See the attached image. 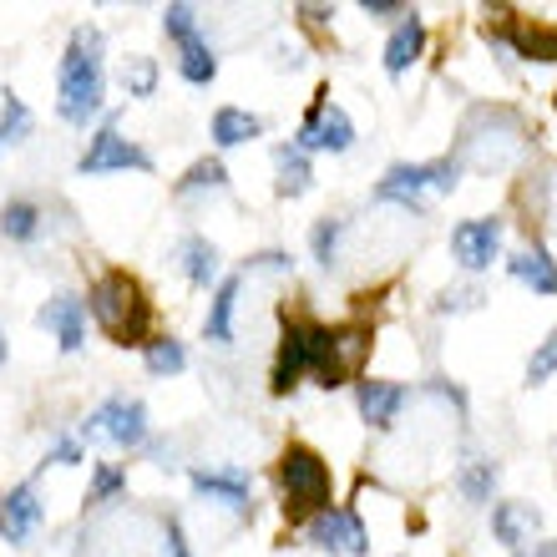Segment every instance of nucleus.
Wrapping results in <instances>:
<instances>
[{
    "label": "nucleus",
    "instance_id": "obj_2",
    "mask_svg": "<svg viewBox=\"0 0 557 557\" xmlns=\"http://www.w3.org/2000/svg\"><path fill=\"white\" fill-rule=\"evenodd\" d=\"M102 97H107L102 30L76 26L72 46H66V57H61V72H57V112H61V122L87 127V122L102 112Z\"/></svg>",
    "mask_w": 557,
    "mask_h": 557
},
{
    "label": "nucleus",
    "instance_id": "obj_13",
    "mask_svg": "<svg viewBox=\"0 0 557 557\" xmlns=\"http://www.w3.org/2000/svg\"><path fill=\"white\" fill-rule=\"evenodd\" d=\"M36 324L51 330L66 355H76L87 345V299H76V294H51L41 305V314H36Z\"/></svg>",
    "mask_w": 557,
    "mask_h": 557
},
{
    "label": "nucleus",
    "instance_id": "obj_15",
    "mask_svg": "<svg viewBox=\"0 0 557 557\" xmlns=\"http://www.w3.org/2000/svg\"><path fill=\"white\" fill-rule=\"evenodd\" d=\"M502 249V219H471V223H456L451 228V253L461 269H486L497 259Z\"/></svg>",
    "mask_w": 557,
    "mask_h": 557
},
{
    "label": "nucleus",
    "instance_id": "obj_20",
    "mask_svg": "<svg viewBox=\"0 0 557 557\" xmlns=\"http://www.w3.org/2000/svg\"><path fill=\"white\" fill-rule=\"evenodd\" d=\"M177 259H183V274H188L193 289L219 284V249H213L203 234H188V238H183V244H177Z\"/></svg>",
    "mask_w": 557,
    "mask_h": 557
},
{
    "label": "nucleus",
    "instance_id": "obj_30",
    "mask_svg": "<svg viewBox=\"0 0 557 557\" xmlns=\"http://www.w3.org/2000/svg\"><path fill=\"white\" fill-rule=\"evenodd\" d=\"M26 133H30V112H26V102H21L15 91H5V102H0V137H5V143H21Z\"/></svg>",
    "mask_w": 557,
    "mask_h": 557
},
{
    "label": "nucleus",
    "instance_id": "obj_38",
    "mask_svg": "<svg viewBox=\"0 0 557 557\" xmlns=\"http://www.w3.org/2000/svg\"><path fill=\"white\" fill-rule=\"evenodd\" d=\"M360 11L375 15V21H391V15H411V5H400V0H360Z\"/></svg>",
    "mask_w": 557,
    "mask_h": 557
},
{
    "label": "nucleus",
    "instance_id": "obj_39",
    "mask_svg": "<svg viewBox=\"0 0 557 557\" xmlns=\"http://www.w3.org/2000/svg\"><path fill=\"white\" fill-rule=\"evenodd\" d=\"M299 15H305V21H314V26H324V21H330V11H324V5H305Z\"/></svg>",
    "mask_w": 557,
    "mask_h": 557
},
{
    "label": "nucleus",
    "instance_id": "obj_5",
    "mask_svg": "<svg viewBox=\"0 0 557 557\" xmlns=\"http://www.w3.org/2000/svg\"><path fill=\"white\" fill-rule=\"evenodd\" d=\"M456 177H461V158H441V162H396L391 173L375 183V198L381 203H406L421 208L425 193H451Z\"/></svg>",
    "mask_w": 557,
    "mask_h": 557
},
{
    "label": "nucleus",
    "instance_id": "obj_17",
    "mask_svg": "<svg viewBox=\"0 0 557 557\" xmlns=\"http://www.w3.org/2000/svg\"><path fill=\"white\" fill-rule=\"evenodd\" d=\"M537 528H543V512H537L532 502H497V507H492V532H497L512 553H528Z\"/></svg>",
    "mask_w": 557,
    "mask_h": 557
},
{
    "label": "nucleus",
    "instance_id": "obj_3",
    "mask_svg": "<svg viewBox=\"0 0 557 557\" xmlns=\"http://www.w3.org/2000/svg\"><path fill=\"white\" fill-rule=\"evenodd\" d=\"M278 486H284V517L289 522H309L314 512L330 507V467L314 446L289 441L278 456Z\"/></svg>",
    "mask_w": 557,
    "mask_h": 557
},
{
    "label": "nucleus",
    "instance_id": "obj_40",
    "mask_svg": "<svg viewBox=\"0 0 557 557\" xmlns=\"http://www.w3.org/2000/svg\"><path fill=\"white\" fill-rule=\"evenodd\" d=\"M517 557H557V543H532V553H517Z\"/></svg>",
    "mask_w": 557,
    "mask_h": 557
},
{
    "label": "nucleus",
    "instance_id": "obj_41",
    "mask_svg": "<svg viewBox=\"0 0 557 557\" xmlns=\"http://www.w3.org/2000/svg\"><path fill=\"white\" fill-rule=\"evenodd\" d=\"M5 355H11V345H5V330H0V366H5Z\"/></svg>",
    "mask_w": 557,
    "mask_h": 557
},
{
    "label": "nucleus",
    "instance_id": "obj_22",
    "mask_svg": "<svg viewBox=\"0 0 557 557\" xmlns=\"http://www.w3.org/2000/svg\"><path fill=\"white\" fill-rule=\"evenodd\" d=\"M177 72H183V82H193V87H208V82L219 76V57H213V46H208L203 36L177 41Z\"/></svg>",
    "mask_w": 557,
    "mask_h": 557
},
{
    "label": "nucleus",
    "instance_id": "obj_29",
    "mask_svg": "<svg viewBox=\"0 0 557 557\" xmlns=\"http://www.w3.org/2000/svg\"><path fill=\"white\" fill-rule=\"evenodd\" d=\"M127 492V471L122 467H97L91 471V492H87V507H102V502H112V497H122Z\"/></svg>",
    "mask_w": 557,
    "mask_h": 557
},
{
    "label": "nucleus",
    "instance_id": "obj_16",
    "mask_svg": "<svg viewBox=\"0 0 557 557\" xmlns=\"http://www.w3.org/2000/svg\"><path fill=\"white\" fill-rule=\"evenodd\" d=\"M355 406H360L366 425L385 431V425L396 421L400 406H406V385H396V381H370V375H360V381H355Z\"/></svg>",
    "mask_w": 557,
    "mask_h": 557
},
{
    "label": "nucleus",
    "instance_id": "obj_8",
    "mask_svg": "<svg viewBox=\"0 0 557 557\" xmlns=\"http://www.w3.org/2000/svg\"><path fill=\"white\" fill-rule=\"evenodd\" d=\"M82 177H102V173H152V158H147L137 143H127V137L117 133V117H107V127L87 143V152H82Z\"/></svg>",
    "mask_w": 557,
    "mask_h": 557
},
{
    "label": "nucleus",
    "instance_id": "obj_28",
    "mask_svg": "<svg viewBox=\"0 0 557 557\" xmlns=\"http://www.w3.org/2000/svg\"><path fill=\"white\" fill-rule=\"evenodd\" d=\"M492 486H497V467H492V461H471V467H461V497L467 502L486 507V502H492Z\"/></svg>",
    "mask_w": 557,
    "mask_h": 557
},
{
    "label": "nucleus",
    "instance_id": "obj_23",
    "mask_svg": "<svg viewBox=\"0 0 557 557\" xmlns=\"http://www.w3.org/2000/svg\"><path fill=\"white\" fill-rule=\"evenodd\" d=\"M259 133H264V122L253 117V112H244V107H219L213 112V143L219 147H244Z\"/></svg>",
    "mask_w": 557,
    "mask_h": 557
},
{
    "label": "nucleus",
    "instance_id": "obj_14",
    "mask_svg": "<svg viewBox=\"0 0 557 557\" xmlns=\"http://www.w3.org/2000/svg\"><path fill=\"white\" fill-rule=\"evenodd\" d=\"M193 492L208 497V502H223V507L238 512V517L253 512L249 471H238V467H193Z\"/></svg>",
    "mask_w": 557,
    "mask_h": 557
},
{
    "label": "nucleus",
    "instance_id": "obj_4",
    "mask_svg": "<svg viewBox=\"0 0 557 557\" xmlns=\"http://www.w3.org/2000/svg\"><path fill=\"white\" fill-rule=\"evenodd\" d=\"M324 345H330V324L309 320V314H284V335H278V355H274L269 391H274V396H289L305 375L320 370Z\"/></svg>",
    "mask_w": 557,
    "mask_h": 557
},
{
    "label": "nucleus",
    "instance_id": "obj_19",
    "mask_svg": "<svg viewBox=\"0 0 557 557\" xmlns=\"http://www.w3.org/2000/svg\"><path fill=\"white\" fill-rule=\"evenodd\" d=\"M238 294H244V278H238V274L219 278V289H213V305H208V320H203V335L213 339V345H228V339H234Z\"/></svg>",
    "mask_w": 557,
    "mask_h": 557
},
{
    "label": "nucleus",
    "instance_id": "obj_21",
    "mask_svg": "<svg viewBox=\"0 0 557 557\" xmlns=\"http://www.w3.org/2000/svg\"><path fill=\"white\" fill-rule=\"evenodd\" d=\"M507 269H512V278L532 284L537 294H557V264H553V253H547L543 244H532V249L512 253V259H507Z\"/></svg>",
    "mask_w": 557,
    "mask_h": 557
},
{
    "label": "nucleus",
    "instance_id": "obj_31",
    "mask_svg": "<svg viewBox=\"0 0 557 557\" xmlns=\"http://www.w3.org/2000/svg\"><path fill=\"white\" fill-rule=\"evenodd\" d=\"M122 82H127V97H152L158 91V66L152 57H133L122 66Z\"/></svg>",
    "mask_w": 557,
    "mask_h": 557
},
{
    "label": "nucleus",
    "instance_id": "obj_36",
    "mask_svg": "<svg viewBox=\"0 0 557 557\" xmlns=\"http://www.w3.org/2000/svg\"><path fill=\"white\" fill-rule=\"evenodd\" d=\"M162 543H168V557H193L188 553V537H183V522H177V517H168V522H162Z\"/></svg>",
    "mask_w": 557,
    "mask_h": 557
},
{
    "label": "nucleus",
    "instance_id": "obj_25",
    "mask_svg": "<svg viewBox=\"0 0 557 557\" xmlns=\"http://www.w3.org/2000/svg\"><path fill=\"white\" fill-rule=\"evenodd\" d=\"M0 234L11 238V244H30V238L41 234V208L30 203V198H11V203L0 208Z\"/></svg>",
    "mask_w": 557,
    "mask_h": 557
},
{
    "label": "nucleus",
    "instance_id": "obj_18",
    "mask_svg": "<svg viewBox=\"0 0 557 557\" xmlns=\"http://www.w3.org/2000/svg\"><path fill=\"white\" fill-rule=\"evenodd\" d=\"M421 51H425V21L411 11L396 30H391V41H385V72H391V76H406L416 61H421Z\"/></svg>",
    "mask_w": 557,
    "mask_h": 557
},
{
    "label": "nucleus",
    "instance_id": "obj_27",
    "mask_svg": "<svg viewBox=\"0 0 557 557\" xmlns=\"http://www.w3.org/2000/svg\"><path fill=\"white\" fill-rule=\"evenodd\" d=\"M223 183H228V168H223L219 158H198L188 168V173L177 177V193H183V198H193V193H213V188H223Z\"/></svg>",
    "mask_w": 557,
    "mask_h": 557
},
{
    "label": "nucleus",
    "instance_id": "obj_35",
    "mask_svg": "<svg viewBox=\"0 0 557 557\" xmlns=\"http://www.w3.org/2000/svg\"><path fill=\"white\" fill-rule=\"evenodd\" d=\"M82 456H87V451H82V441L66 436V441H57V446L46 451V467H76Z\"/></svg>",
    "mask_w": 557,
    "mask_h": 557
},
{
    "label": "nucleus",
    "instance_id": "obj_33",
    "mask_svg": "<svg viewBox=\"0 0 557 557\" xmlns=\"http://www.w3.org/2000/svg\"><path fill=\"white\" fill-rule=\"evenodd\" d=\"M162 30H168V41H188V36H198V11L193 5H168L162 11Z\"/></svg>",
    "mask_w": 557,
    "mask_h": 557
},
{
    "label": "nucleus",
    "instance_id": "obj_6",
    "mask_svg": "<svg viewBox=\"0 0 557 557\" xmlns=\"http://www.w3.org/2000/svg\"><path fill=\"white\" fill-rule=\"evenodd\" d=\"M76 441H112V446H122V451H137V446L147 441V406L133 400V396L102 400V406L82 421Z\"/></svg>",
    "mask_w": 557,
    "mask_h": 557
},
{
    "label": "nucleus",
    "instance_id": "obj_24",
    "mask_svg": "<svg viewBox=\"0 0 557 557\" xmlns=\"http://www.w3.org/2000/svg\"><path fill=\"white\" fill-rule=\"evenodd\" d=\"M274 173H278V193H284V198H305L309 177H314V173H309V158L294 143L274 152Z\"/></svg>",
    "mask_w": 557,
    "mask_h": 557
},
{
    "label": "nucleus",
    "instance_id": "obj_9",
    "mask_svg": "<svg viewBox=\"0 0 557 557\" xmlns=\"http://www.w3.org/2000/svg\"><path fill=\"white\" fill-rule=\"evenodd\" d=\"M294 147H299V152H314V147H324V152H350L355 147V122L345 117V107L330 102V91L314 97V107H309L305 122H299Z\"/></svg>",
    "mask_w": 557,
    "mask_h": 557
},
{
    "label": "nucleus",
    "instance_id": "obj_42",
    "mask_svg": "<svg viewBox=\"0 0 557 557\" xmlns=\"http://www.w3.org/2000/svg\"><path fill=\"white\" fill-rule=\"evenodd\" d=\"M0 147H5V137H0Z\"/></svg>",
    "mask_w": 557,
    "mask_h": 557
},
{
    "label": "nucleus",
    "instance_id": "obj_10",
    "mask_svg": "<svg viewBox=\"0 0 557 557\" xmlns=\"http://www.w3.org/2000/svg\"><path fill=\"white\" fill-rule=\"evenodd\" d=\"M309 543L324 547L330 557H360L370 553V537H366V522L355 507H324V512L309 517Z\"/></svg>",
    "mask_w": 557,
    "mask_h": 557
},
{
    "label": "nucleus",
    "instance_id": "obj_37",
    "mask_svg": "<svg viewBox=\"0 0 557 557\" xmlns=\"http://www.w3.org/2000/svg\"><path fill=\"white\" fill-rule=\"evenodd\" d=\"M476 299H482L476 289H446L436 299V309H441V314H451V309H476Z\"/></svg>",
    "mask_w": 557,
    "mask_h": 557
},
{
    "label": "nucleus",
    "instance_id": "obj_34",
    "mask_svg": "<svg viewBox=\"0 0 557 557\" xmlns=\"http://www.w3.org/2000/svg\"><path fill=\"white\" fill-rule=\"evenodd\" d=\"M553 370H557V330H553V335L543 339V350L532 355V366H528V381L537 385V381H547Z\"/></svg>",
    "mask_w": 557,
    "mask_h": 557
},
{
    "label": "nucleus",
    "instance_id": "obj_26",
    "mask_svg": "<svg viewBox=\"0 0 557 557\" xmlns=\"http://www.w3.org/2000/svg\"><path fill=\"white\" fill-rule=\"evenodd\" d=\"M143 366H147V375H177V370L188 366V350H183V345H177L173 335H152L143 345Z\"/></svg>",
    "mask_w": 557,
    "mask_h": 557
},
{
    "label": "nucleus",
    "instance_id": "obj_1",
    "mask_svg": "<svg viewBox=\"0 0 557 557\" xmlns=\"http://www.w3.org/2000/svg\"><path fill=\"white\" fill-rule=\"evenodd\" d=\"M87 309L91 320L102 324V335L122 350H133V345H147L152 339V299H147L143 278H133L127 269H107V274L91 278L87 289Z\"/></svg>",
    "mask_w": 557,
    "mask_h": 557
},
{
    "label": "nucleus",
    "instance_id": "obj_11",
    "mask_svg": "<svg viewBox=\"0 0 557 557\" xmlns=\"http://www.w3.org/2000/svg\"><path fill=\"white\" fill-rule=\"evenodd\" d=\"M41 522H46V502L36 497V486L30 482L11 486V492L0 497V537H5L11 547H26Z\"/></svg>",
    "mask_w": 557,
    "mask_h": 557
},
{
    "label": "nucleus",
    "instance_id": "obj_12",
    "mask_svg": "<svg viewBox=\"0 0 557 557\" xmlns=\"http://www.w3.org/2000/svg\"><path fill=\"white\" fill-rule=\"evenodd\" d=\"M486 36H497V41H512L517 57L557 61V26H553V21H522V15L502 11V21H497V26H486Z\"/></svg>",
    "mask_w": 557,
    "mask_h": 557
},
{
    "label": "nucleus",
    "instance_id": "obj_7",
    "mask_svg": "<svg viewBox=\"0 0 557 557\" xmlns=\"http://www.w3.org/2000/svg\"><path fill=\"white\" fill-rule=\"evenodd\" d=\"M370 355V324L350 320V324H330V345H324V360L314 370V385L335 391V385L360 381V366Z\"/></svg>",
    "mask_w": 557,
    "mask_h": 557
},
{
    "label": "nucleus",
    "instance_id": "obj_32",
    "mask_svg": "<svg viewBox=\"0 0 557 557\" xmlns=\"http://www.w3.org/2000/svg\"><path fill=\"white\" fill-rule=\"evenodd\" d=\"M339 228H345V223H339V219H320V223H314V234H309V249H314V259H320L324 269L335 264V249H339Z\"/></svg>",
    "mask_w": 557,
    "mask_h": 557
}]
</instances>
